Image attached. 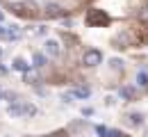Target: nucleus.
Here are the masks:
<instances>
[{"mask_svg": "<svg viewBox=\"0 0 148 137\" xmlns=\"http://www.w3.org/2000/svg\"><path fill=\"white\" fill-rule=\"evenodd\" d=\"M107 14L105 12H100V9H91L89 14H87V23L89 25H107Z\"/></svg>", "mask_w": 148, "mask_h": 137, "instance_id": "nucleus-1", "label": "nucleus"}, {"mask_svg": "<svg viewBox=\"0 0 148 137\" xmlns=\"http://www.w3.org/2000/svg\"><path fill=\"white\" fill-rule=\"evenodd\" d=\"M34 112H37V110H34L32 105H25V103H16V105L9 107V114H14V117H23V114H25V117H32Z\"/></svg>", "mask_w": 148, "mask_h": 137, "instance_id": "nucleus-2", "label": "nucleus"}, {"mask_svg": "<svg viewBox=\"0 0 148 137\" xmlns=\"http://www.w3.org/2000/svg\"><path fill=\"white\" fill-rule=\"evenodd\" d=\"M100 62H103L100 50H93V48H91V50H87V53L82 55V64H84V66H98Z\"/></svg>", "mask_w": 148, "mask_h": 137, "instance_id": "nucleus-3", "label": "nucleus"}, {"mask_svg": "<svg viewBox=\"0 0 148 137\" xmlns=\"http://www.w3.org/2000/svg\"><path fill=\"white\" fill-rule=\"evenodd\" d=\"M46 53H48V55H59V53H62V46H59V41H55V39L46 41Z\"/></svg>", "mask_w": 148, "mask_h": 137, "instance_id": "nucleus-4", "label": "nucleus"}, {"mask_svg": "<svg viewBox=\"0 0 148 137\" xmlns=\"http://www.w3.org/2000/svg\"><path fill=\"white\" fill-rule=\"evenodd\" d=\"M12 69L18 71V73H25V71H30V64H27L23 57H16V59H14V64H12Z\"/></svg>", "mask_w": 148, "mask_h": 137, "instance_id": "nucleus-5", "label": "nucleus"}, {"mask_svg": "<svg viewBox=\"0 0 148 137\" xmlns=\"http://www.w3.org/2000/svg\"><path fill=\"white\" fill-rule=\"evenodd\" d=\"M137 87L148 89V71H146V69H141V71L137 73Z\"/></svg>", "mask_w": 148, "mask_h": 137, "instance_id": "nucleus-6", "label": "nucleus"}, {"mask_svg": "<svg viewBox=\"0 0 148 137\" xmlns=\"http://www.w3.org/2000/svg\"><path fill=\"white\" fill-rule=\"evenodd\" d=\"M89 94H91V92H89L87 87H75L73 92H71V96H75V98H89Z\"/></svg>", "mask_w": 148, "mask_h": 137, "instance_id": "nucleus-7", "label": "nucleus"}, {"mask_svg": "<svg viewBox=\"0 0 148 137\" xmlns=\"http://www.w3.org/2000/svg\"><path fill=\"white\" fill-rule=\"evenodd\" d=\"M32 64H34L37 69L46 66V55H43V53H34V55H32Z\"/></svg>", "mask_w": 148, "mask_h": 137, "instance_id": "nucleus-8", "label": "nucleus"}, {"mask_svg": "<svg viewBox=\"0 0 148 137\" xmlns=\"http://www.w3.org/2000/svg\"><path fill=\"white\" fill-rule=\"evenodd\" d=\"M46 14H48V16H62L64 12H62V7H57V5H48V7H46Z\"/></svg>", "mask_w": 148, "mask_h": 137, "instance_id": "nucleus-9", "label": "nucleus"}, {"mask_svg": "<svg viewBox=\"0 0 148 137\" xmlns=\"http://www.w3.org/2000/svg\"><path fill=\"white\" fill-rule=\"evenodd\" d=\"M134 96V89H132V87H123V89H121V98H132Z\"/></svg>", "mask_w": 148, "mask_h": 137, "instance_id": "nucleus-10", "label": "nucleus"}, {"mask_svg": "<svg viewBox=\"0 0 148 137\" xmlns=\"http://www.w3.org/2000/svg\"><path fill=\"white\" fill-rule=\"evenodd\" d=\"M96 133H98L100 137H110V130H107L105 126H96Z\"/></svg>", "mask_w": 148, "mask_h": 137, "instance_id": "nucleus-11", "label": "nucleus"}, {"mask_svg": "<svg viewBox=\"0 0 148 137\" xmlns=\"http://www.w3.org/2000/svg\"><path fill=\"white\" fill-rule=\"evenodd\" d=\"M130 123L132 126H139L141 123V114H130Z\"/></svg>", "mask_w": 148, "mask_h": 137, "instance_id": "nucleus-12", "label": "nucleus"}, {"mask_svg": "<svg viewBox=\"0 0 148 137\" xmlns=\"http://www.w3.org/2000/svg\"><path fill=\"white\" fill-rule=\"evenodd\" d=\"M46 30H48V28H43V25H39L37 30H34V34H39V37H43V34H46Z\"/></svg>", "mask_w": 148, "mask_h": 137, "instance_id": "nucleus-13", "label": "nucleus"}, {"mask_svg": "<svg viewBox=\"0 0 148 137\" xmlns=\"http://www.w3.org/2000/svg\"><path fill=\"white\" fill-rule=\"evenodd\" d=\"M139 19H141V21H148V9H141V12H139Z\"/></svg>", "mask_w": 148, "mask_h": 137, "instance_id": "nucleus-14", "label": "nucleus"}, {"mask_svg": "<svg viewBox=\"0 0 148 137\" xmlns=\"http://www.w3.org/2000/svg\"><path fill=\"white\" fill-rule=\"evenodd\" d=\"M110 137H123V135H121L119 130H110Z\"/></svg>", "mask_w": 148, "mask_h": 137, "instance_id": "nucleus-15", "label": "nucleus"}, {"mask_svg": "<svg viewBox=\"0 0 148 137\" xmlns=\"http://www.w3.org/2000/svg\"><path fill=\"white\" fill-rule=\"evenodd\" d=\"M7 73V66H0V76H5Z\"/></svg>", "mask_w": 148, "mask_h": 137, "instance_id": "nucleus-16", "label": "nucleus"}, {"mask_svg": "<svg viewBox=\"0 0 148 137\" xmlns=\"http://www.w3.org/2000/svg\"><path fill=\"white\" fill-rule=\"evenodd\" d=\"M2 21H5V14H2V9H0V23H2Z\"/></svg>", "mask_w": 148, "mask_h": 137, "instance_id": "nucleus-17", "label": "nucleus"}, {"mask_svg": "<svg viewBox=\"0 0 148 137\" xmlns=\"http://www.w3.org/2000/svg\"><path fill=\"white\" fill-rule=\"evenodd\" d=\"M0 57H2V46H0Z\"/></svg>", "mask_w": 148, "mask_h": 137, "instance_id": "nucleus-18", "label": "nucleus"}, {"mask_svg": "<svg viewBox=\"0 0 148 137\" xmlns=\"http://www.w3.org/2000/svg\"><path fill=\"white\" fill-rule=\"evenodd\" d=\"M53 137H62V135H53Z\"/></svg>", "mask_w": 148, "mask_h": 137, "instance_id": "nucleus-19", "label": "nucleus"}, {"mask_svg": "<svg viewBox=\"0 0 148 137\" xmlns=\"http://www.w3.org/2000/svg\"><path fill=\"white\" fill-rule=\"evenodd\" d=\"M0 98H2V94H0Z\"/></svg>", "mask_w": 148, "mask_h": 137, "instance_id": "nucleus-20", "label": "nucleus"}]
</instances>
